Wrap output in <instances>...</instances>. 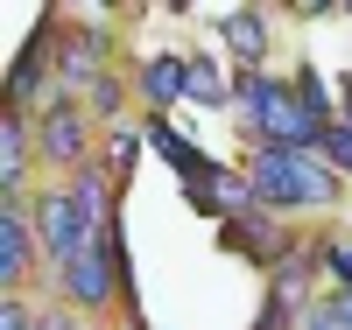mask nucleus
Returning <instances> with one entry per match:
<instances>
[{
	"label": "nucleus",
	"instance_id": "f257e3e1",
	"mask_svg": "<svg viewBox=\"0 0 352 330\" xmlns=\"http://www.w3.org/2000/svg\"><path fill=\"white\" fill-rule=\"evenodd\" d=\"M247 183L261 211H303L338 197V169L324 162V148H261L247 162Z\"/></svg>",
	"mask_w": 352,
	"mask_h": 330
},
{
	"label": "nucleus",
	"instance_id": "f03ea898",
	"mask_svg": "<svg viewBox=\"0 0 352 330\" xmlns=\"http://www.w3.org/2000/svg\"><path fill=\"white\" fill-rule=\"evenodd\" d=\"M99 225H106V211H99V169H85L71 190H43V204H36V246L56 267H71L85 246H92Z\"/></svg>",
	"mask_w": 352,
	"mask_h": 330
},
{
	"label": "nucleus",
	"instance_id": "7ed1b4c3",
	"mask_svg": "<svg viewBox=\"0 0 352 330\" xmlns=\"http://www.w3.org/2000/svg\"><path fill=\"white\" fill-rule=\"evenodd\" d=\"M240 106H247V119H254L261 148H324V134H331V127H317V119L303 113L296 84H289V78H268V71H247V78H240Z\"/></svg>",
	"mask_w": 352,
	"mask_h": 330
},
{
	"label": "nucleus",
	"instance_id": "20e7f679",
	"mask_svg": "<svg viewBox=\"0 0 352 330\" xmlns=\"http://www.w3.org/2000/svg\"><path fill=\"white\" fill-rule=\"evenodd\" d=\"M120 274H127V246H120V225L106 218L99 239L64 267V295H71L78 309H106V303H113V288H120Z\"/></svg>",
	"mask_w": 352,
	"mask_h": 330
},
{
	"label": "nucleus",
	"instance_id": "39448f33",
	"mask_svg": "<svg viewBox=\"0 0 352 330\" xmlns=\"http://www.w3.org/2000/svg\"><path fill=\"white\" fill-rule=\"evenodd\" d=\"M36 148H43V162H78L85 155V113L78 106H43V119H36Z\"/></svg>",
	"mask_w": 352,
	"mask_h": 330
},
{
	"label": "nucleus",
	"instance_id": "423d86ee",
	"mask_svg": "<svg viewBox=\"0 0 352 330\" xmlns=\"http://www.w3.org/2000/svg\"><path fill=\"white\" fill-rule=\"evenodd\" d=\"M56 78H64V84H85V92L106 78V21H92L85 36H71L64 49H56Z\"/></svg>",
	"mask_w": 352,
	"mask_h": 330
},
{
	"label": "nucleus",
	"instance_id": "0eeeda50",
	"mask_svg": "<svg viewBox=\"0 0 352 330\" xmlns=\"http://www.w3.org/2000/svg\"><path fill=\"white\" fill-rule=\"evenodd\" d=\"M28 253H36V232H28V211H21V197L0 204V281H21L28 274Z\"/></svg>",
	"mask_w": 352,
	"mask_h": 330
},
{
	"label": "nucleus",
	"instance_id": "6e6552de",
	"mask_svg": "<svg viewBox=\"0 0 352 330\" xmlns=\"http://www.w3.org/2000/svg\"><path fill=\"white\" fill-rule=\"evenodd\" d=\"M219 232H226V246H232V253H275V260L289 253V239L275 232V218H268V211H261V204H254V211H247V218H226Z\"/></svg>",
	"mask_w": 352,
	"mask_h": 330
},
{
	"label": "nucleus",
	"instance_id": "1a4fd4ad",
	"mask_svg": "<svg viewBox=\"0 0 352 330\" xmlns=\"http://www.w3.org/2000/svg\"><path fill=\"white\" fill-rule=\"evenodd\" d=\"M141 99H148V106L190 99V64H184V56H155V64L141 71Z\"/></svg>",
	"mask_w": 352,
	"mask_h": 330
},
{
	"label": "nucleus",
	"instance_id": "9d476101",
	"mask_svg": "<svg viewBox=\"0 0 352 330\" xmlns=\"http://www.w3.org/2000/svg\"><path fill=\"white\" fill-rule=\"evenodd\" d=\"M21 169H28V119L8 113V127H0V204L21 197Z\"/></svg>",
	"mask_w": 352,
	"mask_h": 330
},
{
	"label": "nucleus",
	"instance_id": "9b49d317",
	"mask_svg": "<svg viewBox=\"0 0 352 330\" xmlns=\"http://www.w3.org/2000/svg\"><path fill=\"white\" fill-rule=\"evenodd\" d=\"M226 43H232V56H240V64H261V49H268V21H261L254 8L226 14Z\"/></svg>",
	"mask_w": 352,
	"mask_h": 330
},
{
	"label": "nucleus",
	"instance_id": "f8f14e48",
	"mask_svg": "<svg viewBox=\"0 0 352 330\" xmlns=\"http://www.w3.org/2000/svg\"><path fill=\"white\" fill-rule=\"evenodd\" d=\"M190 99L197 106H226L232 99V84H226V71L212 64V56H190Z\"/></svg>",
	"mask_w": 352,
	"mask_h": 330
},
{
	"label": "nucleus",
	"instance_id": "ddd939ff",
	"mask_svg": "<svg viewBox=\"0 0 352 330\" xmlns=\"http://www.w3.org/2000/svg\"><path fill=\"white\" fill-rule=\"evenodd\" d=\"M289 84H296V99H303V113L317 119V127H338V119H331V92H324V78H317V71H296Z\"/></svg>",
	"mask_w": 352,
	"mask_h": 330
},
{
	"label": "nucleus",
	"instance_id": "4468645a",
	"mask_svg": "<svg viewBox=\"0 0 352 330\" xmlns=\"http://www.w3.org/2000/svg\"><path fill=\"white\" fill-rule=\"evenodd\" d=\"M296 330H352V323H345V303H338V295H331V303L317 295V303L296 316Z\"/></svg>",
	"mask_w": 352,
	"mask_h": 330
},
{
	"label": "nucleus",
	"instance_id": "2eb2a0df",
	"mask_svg": "<svg viewBox=\"0 0 352 330\" xmlns=\"http://www.w3.org/2000/svg\"><path fill=\"white\" fill-rule=\"evenodd\" d=\"M324 281H338L352 295V239H324Z\"/></svg>",
	"mask_w": 352,
	"mask_h": 330
},
{
	"label": "nucleus",
	"instance_id": "dca6fc26",
	"mask_svg": "<svg viewBox=\"0 0 352 330\" xmlns=\"http://www.w3.org/2000/svg\"><path fill=\"white\" fill-rule=\"evenodd\" d=\"M324 162H331L338 176H352V127H345V119H338V127L324 134Z\"/></svg>",
	"mask_w": 352,
	"mask_h": 330
},
{
	"label": "nucleus",
	"instance_id": "f3484780",
	"mask_svg": "<svg viewBox=\"0 0 352 330\" xmlns=\"http://www.w3.org/2000/svg\"><path fill=\"white\" fill-rule=\"evenodd\" d=\"M92 106H99V113H113V106H120V84L99 78V84H92Z\"/></svg>",
	"mask_w": 352,
	"mask_h": 330
},
{
	"label": "nucleus",
	"instance_id": "a211bd4d",
	"mask_svg": "<svg viewBox=\"0 0 352 330\" xmlns=\"http://www.w3.org/2000/svg\"><path fill=\"white\" fill-rule=\"evenodd\" d=\"M0 330H36V323H28V309H21V303H8V309H0Z\"/></svg>",
	"mask_w": 352,
	"mask_h": 330
}]
</instances>
